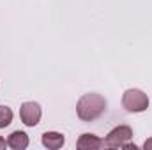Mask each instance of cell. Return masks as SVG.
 <instances>
[{
    "instance_id": "ba28073f",
    "label": "cell",
    "mask_w": 152,
    "mask_h": 150,
    "mask_svg": "<svg viewBox=\"0 0 152 150\" xmlns=\"http://www.w3.org/2000/svg\"><path fill=\"white\" fill-rule=\"evenodd\" d=\"M12 122V110L7 106H0V129L7 127Z\"/></svg>"
},
{
    "instance_id": "52a82bcc",
    "label": "cell",
    "mask_w": 152,
    "mask_h": 150,
    "mask_svg": "<svg viewBox=\"0 0 152 150\" xmlns=\"http://www.w3.org/2000/svg\"><path fill=\"white\" fill-rule=\"evenodd\" d=\"M7 145L14 150H25L28 147V136L23 131H14L7 138Z\"/></svg>"
},
{
    "instance_id": "30bf717a",
    "label": "cell",
    "mask_w": 152,
    "mask_h": 150,
    "mask_svg": "<svg viewBox=\"0 0 152 150\" xmlns=\"http://www.w3.org/2000/svg\"><path fill=\"white\" fill-rule=\"evenodd\" d=\"M143 149L145 150H152V138H149V140L143 143Z\"/></svg>"
},
{
    "instance_id": "6da1fadb",
    "label": "cell",
    "mask_w": 152,
    "mask_h": 150,
    "mask_svg": "<svg viewBox=\"0 0 152 150\" xmlns=\"http://www.w3.org/2000/svg\"><path fill=\"white\" fill-rule=\"evenodd\" d=\"M104 111H106V99L96 92L81 95L76 104V115L83 122H92V120L99 118Z\"/></svg>"
},
{
    "instance_id": "7a4b0ae2",
    "label": "cell",
    "mask_w": 152,
    "mask_h": 150,
    "mask_svg": "<svg viewBox=\"0 0 152 150\" xmlns=\"http://www.w3.org/2000/svg\"><path fill=\"white\" fill-rule=\"evenodd\" d=\"M122 106L129 113H142L149 108V97L138 88H129L122 95Z\"/></svg>"
},
{
    "instance_id": "277c9868",
    "label": "cell",
    "mask_w": 152,
    "mask_h": 150,
    "mask_svg": "<svg viewBox=\"0 0 152 150\" xmlns=\"http://www.w3.org/2000/svg\"><path fill=\"white\" fill-rule=\"evenodd\" d=\"M41 115H42V111H41V106L37 103H23L20 108V118L28 127L37 125L39 120H41Z\"/></svg>"
},
{
    "instance_id": "3957f363",
    "label": "cell",
    "mask_w": 152,
    "mask_h": 150,
    "mask_svg": "<svg viewBox=\"0 0 152 150\" xmlns=\"http://www.w3.org/2000/svg\"><path fill=\"white\" fill-rule=\"evenodd\" d=\"M131 140H133V129L129 125H118L108 133L104 145L108 149H122V145L131 141Z\"/></svg>"
},
{
    "instance_id": "8992f818",
    "label": "cell",
    "mask_w": 152,
    "mask_h": 150,
    "mask_svg": "<svg viewBox=\"0 0 152 150\" xmlns=\"http://www.w3.org/2000/svg\"><path fill=\"white\" fill-rule=\"evenodd\" d=\"M41 140H42V145H44L46 149H50V150H58V149H62V145L66 143V138H64V134H60V133H55V131H48V133H44Z\"/></svg>"
},
{
    "instance_id": "8fae6325",
    "label": "cell",
    "mask_w": 152,
    "mask_h": 150,
    "mask_svg": "<svg viewBox=\"0 0 152 150\" xmlns=\"http://www.w3.org/2000/svg\"><path fill=\"white\" fill-rule=\"evenodd\" d=\"M5 147H7V141H5V140H4V138L0 136V150H4Z\"/></svg>"
},
{
    "instance_id": "5b68a950",
    "label": "cell",
    "mask_w": 152,
    "mask_h": 150,
    "mask_svg": "<svg viewBox=\"0 0 152 150\" xmlns=\"http://www.w3.org/2000/svg\"><path fill=\"white\" fill-rule=\"evenodd\" d=\"M76 147L78 150H97L104 147V141L101 138H97L96 134H81L76 141Z\"/></svg>"
},
{
    "instance_id": "9c48e42d",
    "label": "cell",
    "mask_w": 152,
    "mask_h": 150,
    "mask_svg": "<svg viewBox=\"0 0 152 150\" xmlns=\"http://www.w3.org/2000/svg\"><path fill=\"white\" fill-rule=\"evenodd\" d=\"M122 149H126V150H136L138 149V147H136V145H134V143H129V141H127V143H124V145H122Z\"/></svg>"
}]
</instances>
